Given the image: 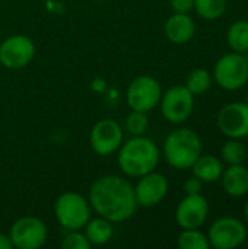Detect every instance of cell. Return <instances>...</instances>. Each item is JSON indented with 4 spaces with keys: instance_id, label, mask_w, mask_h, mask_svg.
Wrapping results in <instances>:
<instances>
[{
    "instance_id": "1",
    "label": "cell",
    "mask_w": 248,
    "mask_h": 249,
    "mask_svg": "<svg viewBox=\"0 0 248 249\" xmlns=\"http://www.w3.org/2000/svg\"><path fill=\"white\" fill-rule=\"evenodd\" d=\"M88 201L91 209L111 223L132 219L137 210L134 187L123 177L104 175L94 181L89 188Z\"/></svg>"
},
{
    "instance_id": "2",
    "label": "cell",
    "mask_w": 248,
    "mask_h": 249,
    "mask_svg": "<svg viewBox=\"0 0 248 249\" xmlns=\"http://www.w3.org/2000/svg\"><path fill=\"white\" fill-rule=\"evenodd\" d=\"M158 162V146L145 136H132L118 149V165L130 178H140L155 171Z\"/></svg>"
},
{
    "instance_id": "3",
    "label": "cell",
    "mask_w": 248,
    "mask_h": 249,
    "mask_svg": "<svg viewBox=\"0 0 248 249\" xmlns=\"http://www.w3.org/2000/svg\"><path fill=\"white\" fill-rule=\"evenodd\" d=\"M164 155L175 169H191L193 163L202 155V140L191 128H177L168 134L164 143Z\"/></svg>"
},
{
    "instance_id": "4",
    "label": "cell",
    "mask_w": 248,
    "mask_h": 249,
    "mask_svg": "<svg viewBox=\"0 0 248 249\" xmlns=\"http://www.w3.org/2000/svg\"><path fill=\"white\" fill-rule=\"evenodd\" d=\"M91 204L79 193L67 191L57 197L54 203V216L58 225L69 231H82L91 219Z\"/></svg>"
},
{
    "instance_id": "5",
    "label": "cell",
    "mask_w": 248,
    "mask_h": 249,
    "mask_svg": "<svg viewBox=\"0 0 248 249\" xmlns=\"http://www.w3.org/2000/svg\"><path fill=\"white\" fill-rule=\"evenodd\" d=\"M213 79L224 90H238L248 82V60L246 54L229 53L218 60L213 69Z\"/></svg>"
},
{
    "instance_id": "6",
    "label": "cell",
    "mask_w": 248,
    "mask_h": 249,
    "mask_svg": "<svg viewBox=\"0 0 248 249\" xmlns=\"http://www.w3.org/2000/svg\"><path fill=\"white\" fill-rule=\"evenodd\" d=\"M9 238L13 248L38 249L45 245L48 231L41 219L34 216H23L12 225Z\"/></svg>"
},
{
    "instance_id": "7",
    "label": "cell",
    "mask_w": 248,
    "mask_h": 249,
    "mask_svg": "<svg viewBox=\"0 0 248 249\" xmlns=\"http://www.w3.org/2000/svg\"><path fill=\"white\" fill-rule=\"evenodd\" d=\"M208 239L210 248L235 249L246 242L247 228L240 219L225 216L212 223L209 228Z\"/></svg>"
},
{
    "instance_id": "8",
    "label": "cell",
    "mask_w": 248,
    "mask_h": 249,
    "mask_svg": "<svg viewBox=\"0 0 248 249\" xmlns=\"http://www.w3.org/2000/svg\"><path fill=\"white\" fill-rule=\"evenodd\" d=\"M162 89L159 82L148 74H142L129 85L126 92L127 104L134 111L149 112L152 111L161 101Z\"/></svg>"
},
{
    "instance_id": "9",
    "label": "cell",
    "mask_w": 248,
    "mask_h": 249,
    "mask_svg": "<svg viewBox=\"0 0 248 249\" xmlns=\"http://www.w3.org/2000/svg\"><path fill=\"white\" fill-rule=\"evenodd\" d=\"M161 112L172 124H181L190 118L194 109V95L186 86H172L161 96Z\"/></svg>"
},
{
    "instance_id": "10",
    "label": "cell",
    "mask_w": 248,
    "mask_h": 249,
    "mask_svg": "<svg viewBox=\"0 0 248 249\" xmlns=\"http://www.w3.org/2000/svg\"><path fill=\"white\" fill-rule=\"evenodd\" d=\"M35 55V44L26 35L7 36L0 44V64L10 70L26 67Z\"/></svg>"
},
{
    "instance_id": "11",
    "label": "cell",
    "mask_w": 248,
    "mask_h": 249,
    "mask_svg": "<svg viewBox=\"0 0 248 249\" xmlns=\"http://www.w3.org/2000/svg\"><path fill=\"white\" fill-rule=\"evenodd\" d=\"M123 127L115 120L98 121L89 133V144L99 156H108L115 153L123 144Z\"/></svg>"
},
{
    "instance_id": "12",
    "label": "cell",
    "mask_w": 248,
    "mask_h": 249,
    "mask_svg": "<svg viewBox=\"0 0 248 249\" xmlns=\"http://www.w3.org/2000/svg\"><path fill=\"white\" fill-rule=\"evenodd\" d=\"M168 179L159 172H149L139 178L134 185V197L139 207H155L168 194Z\"/></svg>"
},
{
    "instance_id": "13",
    "label": "cell",
    "mask_w": 248,
    "mask_h": 249,
    "mask_svg": "<svg viewBox=\"0 0 248 249\" xmlns=\"http://www.w3.org/2000/svg\"><path fill=\"white\" fill-rule=\"evenodd\" d=\"M218 127L229 139L248 137V105L246 102H231L218 114Z\"/></svg>"
},
{
    "instance_id": "14",
    "label": "cell",
    "mask_w": 248,
    "mask_h": 249,
    "mask_svg": "<svg viewBox=\"0 0 248 249\" xmlns=\"http://www.w3.org/2000/svg\"><path fill=\"white\" fill-rule=\"evenodd\" d=\"M209 214V203L202 194L186 196L175 210V220L181 229H200Z\"/></svg>"
},
{
    "instance_id": "15",
    "label": "cell",
    "mask_w": 248,
    "mask_h": 249,
    "mask_svg": "<svg viewBox=\"0 0 248 249\" xmlns=\"http://www.w3.org/2000/svg\"><path fill=\"white\" fill-rule=\"evenodd\" d=\"M164 31L172 44L181 45L193 39L196 34V23L189 13H174L167 19Z\"/></svg>"
},
{
    "instance_id": "16",
    "label": "cell",
    "mask_w": 248,
    "mask_h": 249,
    "mask_svg": "<svg viewBox=\"0 0 248 249\" xmlns=\"http://www.w3.org/2000/svg\"><path fill=\"white\" fill-rule=\"evenodd\" d=\"M222 187L224 191L231 197H244L248 194V168L243 163L229 165L222 172Z\"/></svg>"
},
{
    "instance_id": "17",
    "label": "cell",
    "mask_w": 248,
    "mask_h": 249,
    "mask_svg": "<svg viewBox=\"0 0 248 249\" xmlns=\"http://www.w3.org/2000/svg\"><path fill=\"white\" fill-rule=\"evenodd\" d=\"M193 175L197 177L203 184H213L221 179L224 166L222 162L213 155H200L191 166Z\"/></svg>"
},
{
    "instance_id": "18",
    "label": "cell",
    "mask_w": 248,
    "mask_h": 249,
    "mask_svg": "<svg viewBox=\"0 0 248 249\" xmlns=\"http://www.w3.org/2000/svg\"><path fill=\"white\" fill-rule=\"evenodd\" d=\"M83 229H85L83 233L86 235L88 241L91 242V245H95V247L108 244L114 235L111 222L101 216H98L96 219H89V222L85 225Z\"/></svg>"
},
{
    "instance_id": "19",
    "label": "cell",
    "mask_w": 248,
    "mask_h": 249,
    "mask_svg": "<svg viewBox=\"0 0 248 249\" xmlns=\"http://www.w3.org/2000/svg\"><path fill=\"white\" fill-rule=\"evenodd\" d=\"M227 41L232 51L246 54L248 51V20L234 22L227 32Z\"/></svg>"
},
{
    "instance_id": "20",
    "label": "cell",
    "mask_w": 248,
    "mask_h": 249,
    "mask_svg": "<svg viewBox=\"0 0 248 249\" xmlns=\"http://www.w3.org/2000/svg\"><path fill=\"white\" fill-rule=\"evenodd\" d=\"M228 0H194V10L206 20H216L227 12Z\"/></svg>"
},
{
    "instance_id": "21",
    "label": "cell",
    "mask_w": 248,
    "mask_h": 249,
    "mask_svg": "<svg viewBox=\"0 0 248 249\" xmlns=\"http://www.w3.org/2000/svg\"><path fill=\"white\" fill-rule=\"evenodd\" d=\"M194 96L203 95L212 86V74L206 69H194L186 79L184 85Z\"/></svg>"
},
{
    "instance_id": "22",
    "label": "cell",
    "mask_w": 248,
    "mask_h": 249,
    "mask_svg": "<svg viewBox=\"0 0 248 249\" xmlns=\"http://www.w3.org/2000/svg\"><path fill=\"white\" fill-rule=\"evenodd\" d=\"M177 245L180 249H209L210 244L208 235L199 229H183L178 235Z\"/></svg>"
},
{
    "instance_id": "23",
    "label": "cell",
    "mask_w": 248,
    "mask_h": 249,
    "mask_svg": "<svg viewBox=\"0 0 248 249\" xmlns=\"http://www.w3.org/2000/svg\"><path fill=\"white\" fill-rule=\"evenodd\" d=\"M247 158V150L238 139H229L222 147V159L228 165L244 163Z\"/></svg>"
},
{
    "instance_id": "24",
    "label": "cell",
    "mask_w": 248,
    "mask_h": 249,
    "mask_svg": "<svg viewBox=\"0 0 248 249\" xmlns=\"http://www.w3.org/2000/svg\"><path fill=\"white\" fill-rule=\"evenodd\" d=\"M148 127H149V120H148L146 112L132 109V112L126 117L124 130L130 136H143Z\"/></svg>"
},
{
    "instance_id": "25",
    "label": "cell",
    "mask_w": 248,
    "mask_h": 249,
    "mask_svg": "<svg viewBox=\"0 0 248 249\" xmlns=\"http://www.w3.org/2000/svg\"><path fill=\"white\" fill-rule=\"evenodd\" d=\"M63 249H89L92 245L88 241L86 235L80 231H69L61 242Z\"/></svg>"
},
{
    "instance_id": "26",
    "label": "cell",
    "mask_w": 248,
    "mask_h": 249,
    "mask_svg": "<svg viewBox=\"0 0 248 249\" xmlns=\"http://www.w3.org/2000/svg\"><path fill=\"white\" fill-rule=\"evenodd\" d=\"M203 190V182L197 177H191L184 182V193L186 196H193V194H202Z\"/></svg>"
},
{
    "instance_id": "27",
    "label": "cell",
    "mask_w": 248,
    "mask_h": 249,
    "mask_svg": "<svg viewBox=\"0 0 248 249\" xmlns=\"http://www.w3.org/2000/svg\"><path fill=\"white\" fill-rule=\"evenodd\" d=\"M174 13H190L194 9V0H170Z\"/></svg>"
},
{
    "instance_id": "28",
    "label": "cell",
    "mask_w": 248,
    "mask_h": 249,
    "mask_svg": "<svg viewBox=\"0 0 248 249\" xmlns=\"http://www.w3.org/2000/svg\"><path fill=\"white\" fill-rule=\"evenodd\" d=\"M12 241L9 238V235H4V233H0V249H12Z\"/></svg>"
},
{
    "instance_id": "29",
    "label": "cell",
    "mask_w": 248,
    "mask_h": 249,
    "mask_svg": "<svg viewBox=\"0 0 248 249\" xmlns=\"http://www.w3.org/2000/svg\"><path fill=\"white\" fill-rule=\"evenodd\" d=\"M244 216H246V220L248 222V201L246 203V206H244Z\"/></svg>"
},
{
    "instance_id": "30",
    "label": "cell",
    "mask_w": 248,
    "mask_h": 249,
    "mask_svg": "<svg viewBox=\"0 0 248 249\" xmlns=\"http://www.w3.org/2000/svg\"><path fill=\"white\" fill-rule=\"evenodd\" d=\"M246 104H247V105H248V95H247V101H246Z\"/></svg>"
},
{
    "instance_id": "31",
    "label": "cell",
    "mask_w": 248,
    "mask_h": 249,
    "mask_svg": "<svg viewBox=\"0 0 248 249\" xmlns=\"http://www.w3.org/2000/svg\"><path fill=\"white\" fill-rule=\"evenodd\" d=\"M96 1H102V0H96Z\"/></svg>"
}]
</instances>
